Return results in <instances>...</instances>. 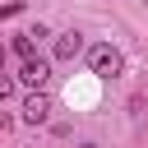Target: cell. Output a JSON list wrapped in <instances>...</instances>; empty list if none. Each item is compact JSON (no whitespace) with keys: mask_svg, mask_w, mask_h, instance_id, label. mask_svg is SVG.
Listing matches in <instances>:
<instances>
[{"mask_svg":"<svg viewBox=\"0 0 148 148\" xmlns=\"http://www.w3.org/2000/svg\"><path fill=\"white\" fill-rule=\"evenodd\" d=\"M51 120V97L42 88H32V97L23 102V125H46Z\"/></svg>","mask_w":148,"mask_h":148,"instance_id":"7a4b0ae2","label":"cell"},{"mask_svg":"<svg viewBox=\"0 0 148 148\" xmlns=\"http://www.w3.org/2000/svg\"><path fill=\"white\" fill-rule=\"evenodd\" d=\"M18 9H23V0H9V5H0V18H14Z\"/></svg>","mask_w":148,"mask_h":148,"instance_id":"8992f818","label":"cell"},{"mask_svg":"<svg viewBox=\"0 0 148 148\" xmlns=\"http://www.w3.org/2000/svg\"><path fill=\"white\" fill-rule=\"evenodd\" d=\"M9 92H14V79H9V74H5V69H0V102H5V97H9Z\"/></svg>","mask_w":148,"mask_h":148,"instance_id":"52a82bcc","label":"cell"},{"mask_svg":"<svg viewBox=\"0 0 148 148\" xmlns=\"http://www.w3.org/2000/svg\"><path fill=\"white\" fill-rule=\"evenodd\" d=\"M79 51H83V32H74V28L56 32V42H51V56H56V60H74Z\"/></svg>","mask_w":148,"mask_h":148,"instance_id":"3957f363","label":"cell"},{"mask_svg":"<svg viewBox=\"0 0 148 148\" xmlns=\"http://www.w3.org/2000/svg\"><path fill=\"white\" fill-rule=\"evenodd\" d=\"M37 37H46V28H42V23H37V28H28V32H14V42H9V46H14L23 60H32V56H37Z\"/></svg>","mask_w":148,"mask_h":148,"instance_id":"5b68a950","label":"cell"},{"mask_svg":"<svg viewBox=\"0 0 148 148\" xmlns=\"http://www.w3.org/2000/svg\"><path fill=\"white\" fill-rule=\"evenodd\" d=\"M88 69H92L97 79H116V74L125 69V56H120L111 42H97V46H88Z\"/></svg>","mask_w":148,"mask_h":148,"instance_id":"6da1fadb","label":"cell"},{"mask_svg":"<svg viewBox=\"0 0 148 148\" xmlns=\"http://www.w3.org/2000/svg\"><path fill=\"white\" fill-rule=\"evenodd\" d=\"M51 79V65L42 60V56H32V60H23V69H18V83H28V88H42Z\"/></svg>","mask_w":148,"mask_h":148,"instance_id":"277c9868","label":"cell"},{"mask_svg":"<svg viewBox=\"0 0 148 148\" xmlns=\"http://www.w3.org/2000/svg\"><path fill=\"white\" fill-rule=\"evenodd\" d=\"M0 69H5V46H0Z\"/></svg>","mask_w":148,"mask_h":148,"instance_id":"ba28073f","label":"cell"}]
</instances>
